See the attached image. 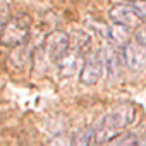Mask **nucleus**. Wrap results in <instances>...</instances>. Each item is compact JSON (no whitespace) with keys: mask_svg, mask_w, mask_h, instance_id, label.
<instances>
[{"mask_svg":"<svg viewBox=\"0 0 146 146\" xmlns=\"http://www.w3.org/2000/svg\"><path fill=\"white\" fill-rule=\"evenodd\" d=\"M83 55L74 52V50H69L60 60H58V70H60V74L64 78H70V76H74L76 72H81L83 69Z\"/></svg>","mask_w":146,"mask_h":146,"instance_id":"8","label":"nucleus"},{"mask_svg":"<svg viewBox=\"0 0 146 146\" xmlns=\"http://www.w3.org/2000/svg\"><path fill=\"white\" fill-rule=\"evenodd\" d=\"M122 58L131 70L139 72L146 67V48H143L136 41H129L122 48Z\"/></svg>","mask_w":146,"mask_h":146,"instance_id":"5","label":"nucleus"},{"mask_svg":"<svg viewBox=\"0 0 146 146\" xmlns=\"http://www.w3.org/2000/svg\"><path fill=\"white\" fill-rule=\"evenodd\" d=\"M131 7L134 9L136 16H137L141 21L146 19V0H134V2L131 4Z\"/></svg>","mask_w":146,"mask_h":146,"instance_id":"13","label":"nucleus"},{"mask_svg":"<svg viewBox=\"0 0 146 146\" xmlns=\"http://www.w3.org/2000/svg\"><path fill=\"white\" fill-rule=\"evenodd\" d=\"M93 139V129L91 127H81L70 137V146H90Z\"/></svg>","mask_w":146,"mask_h":146,"instance_id":"11","label":"nucleus"},{"mask_svg":"<svg viewBox=\"0 0 146 146\" xmlns=\"http://www.w3.org/2000/svg\"><path fill=\"white\" fill-rule=\"evenodd\" d=\"M29 17L28 16H16L9 19L2 29H0V43L9 48H17L26 43L29 36Z\"/></svg>","mask_w":146,"mask_h":146,"instance_id":"2","label":"nucleus"},{"mask_svg":"<svg viewBox=\"0 0 146 146\" xmlns=\"http://www.w3.org/2000/svg\"><path fill=\"white\" fill-rule=\"evenodd\" d=\"M131 28H125V26H120V24H113L112 28H108V38L110 41H113L115 46H125L129 41H131Z\"/></svg>","mask_w":146,"mask_h":146,"instance_id":"10","label":"nucleus"},{"mask_svg":"<svg viewBox=\"0 0 146 146\" xmlns=\"http://www.w3.org/2000/svg\"><path fill=\"white\" fill-rule=\"evenodd\" d=\"M139 144V137L132 132H122L117 137H113L110 141L108 146H137Z\"/></svg>","mask_w":146,"mask_h":146,"instance_id":"12","label":"nucleus"},{"mask_svg":"<svg viewBox=\"0 0 146 146\" xmlns=\"http://www.w3.org/2000/svg\"><path fill=\"white\" fill-rule=\"evenodd\" d=\"M108 17L113 24H120V26H125V28H137L141 19L136 16L134 9L131 5H125V4H117L113 5L110 11H108Z\"/></svg>","mask_w":146,"mask_h":146,"instance_id":"6","label":"nucleus"},{"mask_svg":"<svg viewBox=\"0 0 146 146\" xmlns=\"http://www.w3.org/2000/svg\"><path fill=\"white\" fill-rule=\"evenodd\" d=\"M102 58H103V65H105V70L108 74V79L117 78L120 74L122 64H124L122 52H119V48L113 46V45H107L102 50Z\"/></svg>","mask_w":146,"mask_h":146,"instance_id":"7","label":"nucleus"},{"mask_svg":"<svg viewBox=\"0 0 146 146\" xmlns=\"http://www.w3.org/2000/svg\"><path fill=\"white\" fill-rule=\"evenodd\" d=\"M137 146H146V134H144L143 139H139V144H137Z\"/></svg>","mask_w":146,"mask_h":146,"instance_id":"15","label":"nucleus"},{"mask_svg":"<svg viewBox=\"0 0 146 146\" xmlns=\"http://www.w3.org/2000/svg\"><path fill=\"white\" fill-rule=\"evenodd\" d=\"M134 41L139 43L143 48H146V24L137 26V29L134 31Z\"/></svg>","mask_w":146,"mask_h":146,"instance_id":"14","label":"nucleus"},{"mask_svg":"<svg viewBox=\"0 0 146 146\" xmlns=\"http://www.w3.org/2000/svg\"><path fill=\"white\" fill-rule=\"evenodd\" d=\"M70 50V40L65 31L55 29L50 31L43 40V52L52 64H58V60Z\"/></svg>","mask_w":146,"mask_h":146,"instance_id":"3","label":"nucleus"},{"mask_svg":"<svg viewBox=\"0 0 146 146\" xmlns=\"http://www.w3.org/2000/svg\"><path fill=\"white\" fill-rule=\"evenodd\" d=\"M103 70H105V65H103L102 52L90 53L83 62V69L79 72V81L84 86H93L102 79Z\"/></svg>","mask_w":146,"mask_h":146,"instance_id":"4","label":"nucleus"},{"mask_svg":"<svg viewBox=\"0 0 146 146\" xmlns=\"http://www.w3.org/2000/svg\"><path fill=\"white\" fill-rule=\"evenodd\" d=\"M136 120V107L132 103H119L110 112H107L100 122L93 127V139L96 144L110 143L113 137L122 134L124 129H127Z\"/></svg>","mask_w":146,"mask_h":146,"instance_id":"1","label":"nucleus"},{"mask_svg":"<svg viewBox=\"0 0 146 146\" xmlns=\"http://www.w3.org/2000/svg\"><path fill=\"white\" fill-rule=\"evenodd\" d=\"M69 40H70V50H74L81 55L91 50V36L83 29H78L72 35H69Z\"/></svg>","mask_w":146,"mask_h":146,"instance_id":"9","label":"nucleus"}]
</instances>
